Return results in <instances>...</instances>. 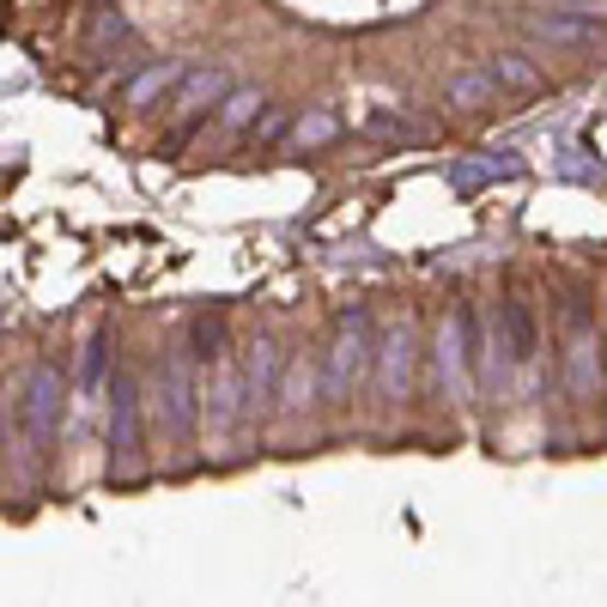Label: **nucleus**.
Listing matches in <instances>:
<instances>
[{
    "label": "nucleus",
    "instance_id": "obj_1",
    "mask_svg": "<svg viewBox=\"0 0 607 607\" xmlns=\"http://www.w3.org/2000/svg\"><path fill=\"white\" fill-rule=\"evenodd\" d=\"M377 365V334H370V310L365 304H346L341 322H334V341L322 353V401H353V389L370 377Z\"/></svg>",
    "mask_w": 607,
    "mask_h": 607
},
{
    "label": "nucleus",
    "instance_id": "obj_2",
    "mask_svg": "<svg viewBox=\"0 0 607 607\" xmlns=\"http://www.w3.org/2000/svg\"><path fill=\"white\" fill-rule=\"evenodd\" d=\"M110 474L116 480L146 474V401L128 365H110Z\"/></svg>",
    "mask_w": 607,
    "mask_h": 607
},
{
    "label": "nucleus",
    "instance_id": "obj_3",
    "mask_svg": "<svg viewBox=\"0 0 607 607\" xmlns=\"http://www.w3.org/2000/svg\"><path fill=\"white\" fill-rule=\"evenodd\" d=\"M559 322H565V396L571 401H595L607 383V358H602V334H595L589 298L577 286L559 304Z\"/></svg>",
    "mask_w": 607,
    "mask_h": 607
},
{
    "label": "nucleus",
    "instance_id": "obj_4",
    "mask_svg": "<svg viewBox=\"0 0 607 607\" xmlns=\"http://www.w3.org/2000/svg\"><path fill=\"white\" fill-rule=\"evenodd\" d=\"M61 408H67V377L61 365H31L25 370V389H19V432H25V449L31 462H43L55 444V432H61Z\"/></svg>",
    "mask_w": 607,
    "mask_h": 607
},
{
    "label": "nucleus",
    "instance_id": "obj_5",
    "mask_svg": "<svg viewBox=\"0 0 607 607\" xmlns=\"http://www.w3.org/2000/svg\"><path fill=\"white\" fill-rule=\"evenodd\" d=\"M195 370L201 365H195V353H188V341L171 346L164 365H159V425L171 432V444H188L195 425H201V377Z\"/></svg>",
    "mask_w": 607,
    "mask_h": 607
},
{
    "label": "nucleus",
    "instance_id": "obj_6",
    "mask_svg": "<svg viewBox=\"0 0 607 607\" xmlns=\"http://www.w3.org/2000/svg\"><path fill=\"white\" fill-rule=\"evenodd\" d=\"M432 358H437V383H444V396L456 401V408H468V401H474V389H480L474 353H468V304H449L444 317H437Z\"/></svg>",
    "mask_w": 607,
    "mask_h": 607
},
{
    "label": "nucleus",
    "instance_id": "obj_7",
    "mask_svg": "<svg viewBox=\"0 0 607 607\" xmlns=\"http://www.w3.org/2000/svg\"><path fill=\"white\" fill-rule=\"evenodd\" d=\"M201 413H207L213 432H238V425H243V346H225V353L207 365Z\"/></svg>",
    "mask_w": 607,
    "mask_h": 607
},
{
    "label": "nucleus",
    "instance_id": "obj_8",
    "mask_svg": "<svg viewBox=\"0 0 607 607\" xmlns=\"http://www.w3.org/2000/svg\"><path fill=\"white\" fill-rule=\"evenodd\" d=\"M279 365H286V346H279L267 329L255 334L250 346H243V420H262V413H274Z\"/></svg>",
    "mask_w": 607,
    "mask_h": 607
},
{
    "label": "nucleus",
    "instance_id": "obj_9",
    "mask_svg": "<svg viewBox=\"0 0 607 607\" xmlns=\"http://www.w3.org/2000/svg\"><path fill=\"white\" fill-rule=\"evenodd\" d=\"M413 365H420V334H413L408 317H401L396 329L377 341V389H383L389 408H401V401L413 396Z\"/></svg>",
    "mask_w": 607,
    "mask_h": 607
},
{
    "label": "nucleus",
    "instance_id": "obj_10",
    "mask_svg": "<svg viewBox=\"0 0 607 607\" xmlns=\"http://www.w3.org/2000/svg\"><path fill=\"white\" fill-rule=\"evenodd\" d=\"M499 334H504V358H511V370H528L535 358H541V322H535V310H528V298H499Z\"/></svg>",
    "mask_w": 607,
    "mask_h": 607
},
{
    "label": "nucleus",
    "instance_id": "obj_11",
    "mask_svg": "<svg viewBox=\"0 0 607 607\" xmlns=\"http://www.w3.org/2000/svg\"><path fill=\"white\" fill-rule=\"evenodd\" d=\"M528 37L559 43V49H595V43H607V31H602V19H577V13H559V7H547V13L528 19Z\"/></svg>",
    "mask_w": 607,
    "mask_h": 607
},
{
    "label": "nucleus",
    "instance_id": "obj_12",
    "mask_svg": "<svg viewBox=\"0 0 607 607\" xmlns=\"http://www.w3.org/2000/svg\"><path fill=\"white\" fill-rule=\"evenodd\" d=\"M310 401H317V365H310L304 353H286V365H279V389H274V413L279 420H298Z\"/></svg>",
    "mask_w": 607,
    "mask_h": 607
},
{
    "label": "nucleus",
    "instance_id": "obj_13",
    "mask_svg": "<svg viewBox=\"0 0 607 607\" xmlns=\"http://www.w3.org/2000/svg\"><path fill=\"white\" fill-rule=\"evenodd\" d=\"M225 92H231V73H225V67H188V73H183V92H176V116L201 122L207 110H219Z\"/></svg>",
    "mask_w": 607,
    "mask_h": 607
},
{
    "label": "nucleus",
    "instance_id": "obj_14",
    "mask_svg": "<svg viewBox=\"0 0 607 607\" xmlns=\"http://www.w3.org/2000/svg\"><path fill=\"white\" fill-rule=\"evenodd\" d=\"M499 104V80H492L486 67H468L456 80L444 85V110H462V116H480V110Z\"/></svg>",
    "mask_w": 607,
    "mask_h": 607
},
{
    "label": "nucleus",
    "instance_id": "obj_15",
    "mask_svg": "<svg viewBox=\"0 0 607 607\" xmlns=\"http://www.w3.org/2000/svg\"><path fill=\"white\" fill-rule=\"evenodd\" d=\"M183 73H188V61H146L140 73L128 80V110H152L164 92L183 85Z\"/></svg>",
    "mask_w": 607,
    "mask_h": 607
},
{
    "label": "nucleus",
    "instance_id": "obj_16",
    "mask_svg": "<svg viewBox=\"0 0 607 607\" xmlns=\"http://www.w3.org/2000/svg\"><path fill=\"white\" fill-rule=\"evenodd\" d=\"M486 73L499 80V92H516V98H535V92L547 85L541 67L528 61V55H516V49H499V55L486 61Z\"/></svg>",
    "mask_w": 607,
    "mask_h": 607
},
{
    "label": "nucleus",
    "instance_id": "obj_17",
    "mask_svg": "<svg viewBox=\"0 0 607 607\" xmlns=\"http://www.w3.org/2000/svg\"><path fill=\"white\" fill-rule=\"evenodd\" d=\"M110 353H116V334H110V329H92V341L80 346V383H73V389H80V401H98V396H104V370L116 365Z\"/></svg>",
    "mask_w": 607,
    "mask_h": 607
},
{
    "label": "nucleus",
    "instance_id": "obj_18",
    "mask_svg": "<svg viewBox=\"0 0 607 607\" xmlns=\"http://www.w3.org/2000/svg\"><path fill=\"white\" fill-rule=\"evenodd\" d=\"M262 85H231V92L219 98V128L225 134H250V122L262 116Z\"/></svg>",
    "mask_w": 607,
    "mask_h": 607
},
{
    "label": "nucleus",
    "instance_id": "obj_19",
    "mask_svg": "<svg viewBox=\"0 0 607 607\" xmlns=\"http://www.w3.org/2000/svg\"><path fill=\"white\" fill-rule=\"evenodd\" d=\"M298 152H322V146H334L341 140V122H334V110H304L298 122H291V134H286Z\"/></svg>",
    "mask_w": 607,
    "mask_h": 607
},
{
    "label": "nucleus",
    "instance_id": "obj_20",
    "mask_svg": "<svg viewBox=\"0 0 607 607\" xmlns=\"http://www.w3.org/2000/svg\"><path fill=\"white\" fill-rule=\"evenodd\" d=\"M188 353H195V365H201V370H207L213 358L225 353V317H219V310H207V317L188 322Z\"/></svg>",
    "mask_w": 607,
    "mask_h": 607
},
{
    "label": "nucleus",
    "instance_id": "obj_21",
    "mask_svg": "<svg viewBox=\"0 0 607 607\" xmlns=\"http://www.w3.org/2000/svg\"><path fill=\"white\" fill-rule=\"evenodd\" d=\"M291 134V110H279V104H262V116L250 122V146L262 152V146H274V140H286Z\"/></svg>",
    "mask_w": 607,
    "mask_h": 607
},
{
    "label": "nucleus",
    "instance_id": "obj_22",
    "mask_svg": "<svg viewBox=\"0 0 607 607\" xmlns=\"http://www.w3.org/2000/svg\"><path fill=\"white\" fill-rule=\"evenodd\" d=\"M85 37H92V43H122V37H128V19H122L116 7H104V13L85 25Z\"/></svg>",
    "mask_w": 607,
    "mask_h": 607
},
{
    "label": "nucleus",
    "instance_id": "obj_23",
    "mask_svg": "<svg viewBox=\"0 0 607 607\" xmlns=\"http://www.w3.org/2000/svg\"><path fill=\"white\" fill-rule=\"evenodd\" d=\"M0 437H7V413H0Z\"/></svg>",
    "mask_w": 607,
    "mask_h": 607
}]
</instances>
